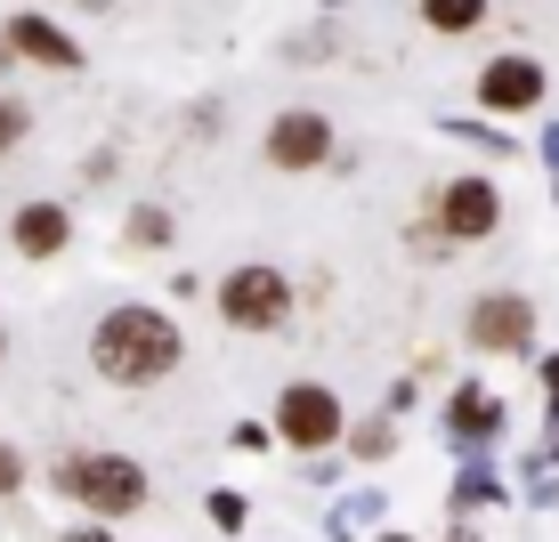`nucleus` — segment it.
I'll return each instance as SVG.
<instances>
[{
	"label": "nucleus",
	"instance_id": "nucleus-12",
	"mask_svg": "<svg viewBox=\"0 0 559 542\" xmlns=\"http://www.w3.org/2000/svg\"><path fill=\"white\" fill-rule=\"evenodd\" d=\"M454 430H462V437H487V430H495V397L462 389V397H454Z\"/></svg>",
	"mask_w": 559,
	"mask_h": 542
},
{
	"label": "nucleus",
	"instance_id": "nucleus-13",
	"mask_svg": "<svg viewBox=\"0 0 559 542\" xmlns=\"http://www.w3.org/2000/svg\"><path fill=\"white\" fill-rule=\"evenodd\" d=\"M130 236H139V243H170V219H163V210H139V219H130Z\"/></svg>",
	"mask_w": 559,
	"mask_h": 542
},
{
	"label": "nucleus",
	"instance_id": "nucleus-1",
	"mask_svg": "<svg viewBox=\"0 0 559 542\" xmlns=\"http://www.w3.org/2000/svg\"><path fill=\"white\" fill-rule=\"evenodd\" d=\"M90 357H98L106 381H122V389H146V381H163L170 364L187 357L179 324L163 316V308H106L98 316V340H90Z\"/></svg>",
	"mask_w": 559,
	"mask_h": 542
},
{
	"label": "nucleus",
	"instance_id": "nucleus-16",
	"mask_svg": "<svg viewBox=\"0 0 559 542\" xmlns=\"http://www.w3.org/2000/svg\"><path fill=\"white\" fill-rule=\"evenodd\" d=\"M16 478H25V461H16V445H0V494H9Z\"/></svg>",
	"mask_w": 559,
	"mask_h": 542
},
{
	"label": "nucleus",
	"instance_id": "nucleus-6",
	"mask_svg": "<svg viewBox=\"0 0 559 542\" xmlns=\"http://www.w3.org/2000/svg\"><path fill=\"white\" fill-rule=\"evenodd\" d=\"M527 333H535V308L519 300V292H487V300L471 308V340H478V348H495V357L527 348Z\"/></svg>",
	"mask_w": 559,
	"mask_h": 542
},
{
	"label": "nucleus",
	"instance_id": "nucleus-7",
	"mask_svg": "<svg viewBox=\"0 0 559 542\" xmlns=\"http://www.w3.org/2000/svg\"><path fill=\"white\" fill-rule=\"evenodd\" d=\"M324 154H333L324 113H284V122L267 130V162H276V170H317Z\"/></svg>",
	"mask_w": 559,
	"mask_h": 542
},
{
	"label": "nucleus",
	"instance_id": "nucleus-15",
	"mask_svg": "<svg viewBox=\"0 0 559 542\" xmlns=\"http://www.w3.org/2000/svg\"><path fill=\"white\" fill-rule=\"evenodd\" d=\"M211 518H219V527H243V494H211Z\"/></svg>",
	"mask_w": 559,
	"mask_h": 542
},
{
	"label": "nucleus",
	"instance_id": "nucleus-8",
	"mask_svg": "<svg viewBox=\"0 0 559 542\" xmlns=\"http://www.w3.org/2000/svg\"><path fill=\"white\" fill-rule=\"evenodd\" d=\"M478 98H487L495 113H527L535 98H544V65H527V57H495V65L478 73Z\"/></svg>",
	"mask_w": 559,
	"mask_h": 542
},
{
	"label": "nucleus",
	"instance_id": "nucleus-3",
	"mask_svg": "<svg viewBox=\"0 0 559 542\" xmlns=\"http://www.w3.org/2000/svg\"><path fill=\"white\" fill-rule=\"evenodd\" d=\"M284 308H293V284H284L276 267H236V276L219 284V316L236 324V333H276Z\"/></svg>",
	"mask_w": 559,
	"mask_h": 542
},
{
	"label": "nucleus",
	"instance_id": "nucleus-18",
	"mask_svg": "<svg viewBox=\"0 0 559 542\" xmlns=\"http://www.w3.org/2000/svg\"><path fill=\"white\" fill-rule=\"evenodd\" d=\"M0 357H9V340H0Z\"/></svg>",
	"mask_w": 559,
	"mask_h": 542
},
{
	"label": "nucleus",
	"instance_id": "nucleus-17",
	"mask_svg": "<svg viewBox=\"0 0 559 542\" xmlns=\"http://www.w3.org/2000/svg\"><path fill=\"white\" fill-rule=\"evenodd\" d=\"M73 542H114V534H73Z\"/></svg>",
	"mask_w": 559,
	"mask_h": 542
},
{
	"label": "nucleus",
	"instance_id": "nucleus-10",
	"mask_svg": "<svg viewBox=\"0 0 559 542\" xmlns=\"http://www.w3.org/2000/svg\"><path fill=\"white\" fill-rule=\"evenodd\" d=\"M9 49H25V57H41V65H82V49L66 41V33L49 25V16H16L9 25Z\"/></svg>",
	"mask_w": 559,
	"mask_h": 542
},
{
	"label": "nucleus",
	"instance_id": "nucleus-9",
	"mask_svg": "<svg viewBox=\"0 0 559 542\" xmlns=\"http://www.w3.org/2000/svg\"><path fill=\"white\" fill-rule=\"evenodd\" d=\"M9 236H16V251H25V260H49V251H66L73 227H66V210H57V203H25Z\"/></svg>",
	"mask_w": 559,
	"mask_h": 542
},
{
	"label": "nucleus",
	"instance_id": "nucleus-4",
	"mask_svg": "<svg viewBox=\"0 0 559 542\" xmlns=\"http://www.w3.org/2000/svg\"><path fill=\"white\" fill-rule=\"evenodd\" d=\"M276 430L317 454V445H333V437H341V397H333V389H317V381H293V389L276 397Z\"/></svg>",
	"mask_w": 559,
	"mask_h": 542
},
{
	"label": "nucleus",
	"instance_id": "nucleus-5",
	"mask_svg": "<svg viewBox=\"0 0 559 542\" xmlns=\"http://www.w3.org/2000/svg\"><path fill=\"white\" fill-rule=\"evenodd\" d=\"M495 219H503V195H495L487 179H454L447 195H438V227L462 243H478V236H495Z\"/></svg>",
	"mask_w": 559,
	"mask_h": 542
},
{
	"label": "nucleus",
	"instance_id": "nucleus-14",
	"mask_svg": "<svg viewBox=\"0 0 559 542\" xmlns=\"http://www.w3.org/2000/svg\"><path fill=\"white\" fill-rule=\"evenodd\" d=\"M16 138H25V106L0 98V146H16Z\"/></svg>",
	"mask_w": 559,
	"mask_h": 542
},
{
	"label": "nucleus",
	"instance_id": "nucleus-11",
	"mask_svg": "<svg viewBox=\"0 0 559 542\" xmlns=\"http://www.w3.org/2000/svg\"><path fill=\"white\" fill-rule=\"evenodd\" d=\"M478 9H487V0H421V16H430L438 33H471Z\"/></svg>",
	"mask_w": 559,
	"mask_h": 542
},
{
	"label": "nucleus",
	"instance_id": "nucleus-2",
	"mask_svg": "<svg viewBox=\"0 0 559 542\" xmlns=\"http://www.w3.org/2000/svg\"><path fill=\"white\" fill-rule=\"evenodd\" d=\"M57 494H73L82 510H98V518H122V510L146 502V470L122 461V454H66V461H57Z\"/></svg>",
	"mask_w": 559,
	"mask_h": 542
}]
</instances>
